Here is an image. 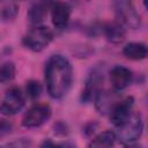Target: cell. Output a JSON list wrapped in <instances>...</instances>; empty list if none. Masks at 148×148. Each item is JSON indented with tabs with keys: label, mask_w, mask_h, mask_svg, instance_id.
I'll use <instances>...</instances> for the list:
<instances>
[{
	"label": "cell",
	"mask_w": 148,
	"mask_h": 148,
	"mask_svg": "<svg viewBox=\"0 0 148 148\" xmlns=\"http://www.w3.org/2000/svg\"><path fill=\"white\" fill-rule=\"evenodd\" d=\"M12 124L5 119H0V136H3V135H7L12 132Z\"/></svg>",
	"instance_id": "cell-20"
},
{
	"label": "cell",
	"mask_w": 148,
	"mask_h": 148,
	"mask_svg": "<svg viewBox=\"0 0 148 148\" xmlns=\"http://www.w3.org/2000/svg\"><path fill=\"white\" fill-rule=\"evenodd\" d=\"M25 104V96L17 87L8 89L0 103V113L5 116L16 114Z\"/></svg>",
	"instance_id": "cell-5"
},
{
	"label": "cell",
	"mask_w": 148,
	"mask_h": 148,
	"mask_svg": "<svg viewBox=\"0 0 148 148\" xmlns=\"http://www.w3.org/2000/svg\"><path fill=\"white\" fill-rule=\"evenodd\" d=\"M134 105V98L128 96L124 99H120L110 111V121L114 126L119 127L123 124H125L130 117L132 116V110Z\"/></svg>",
	"instance_id": "cell-8"
},
{
	"label": "cell",
	"mask_w": 148,
	"mask_h": 148,
	"mask_svg": "<svg viewBox=\"0 0 148 148\" xmlns=\"http://www.w3.org/2000/svg\"><path fill=\"white\" fill-rule=\"evenodd\" d=\"M124 56L127 59L131 60H142L147 57L148 54V49L147 45L145 43H140V42H132L128 43L124 50H123Z\"/></svg>",
	"instance_id": "cell-14"
},
{
	"label": "cell",
	"mask_w": 148,
	"mask_h": 148,
	"mask_svg": "<svg viewBox=\"0 0 148 148\" xmlns=\"http://www.w3.org/2000/svg\"><path fill=\"white\" fill-rule=\"evenodd\" d=\"M51 6L50 2H44V1H38L34 2L29 10H28V20L31 24L35 25H40V23L45 20L47 16V10L50 9L49 7Z\"/></svg>",
	"instance_id": "cell-13"
},
{
	"label": "cell",
	"mask_w": 148,
	"mask_h": 148,
	"mask_svg": "<svg viewBox=\"0 0 148 148\" xmlns=\"http://www.w3.org/2000/svg\"><path fill=\"white\" fill-rule=\"evenodd\" d=\"M143 131V121L139 113H132L130 119L119 126L118 139L124 145L134 143L142 134Z\"/></svg>",
	"instance_id": "cell-4"
},
{
	"label": "cell",
	"mask_w": 148,
	"mask_h": 148,
	"mask_svg": "<svg viewBox=\"0 0 148 148\" xmlns=\"http://www.w3.org/2000/svg\"><path fill=\"white\" fill-rule=\"evenodd\" d=\"M113 8H114L117 22H119L123 27L138 29L141 25L140 15L131 1H126V0L114 1Z\"/></svg>",
	"instance_id": "cell-3"
},
{
	"label": "cell",
	"mask_w": 148,
	"mask_h": 148,
	"mask_svg": "<svg viewBox=\"0 0 148 148\" xmlns=\"http://www.w3.org/2000/svg\"><path fill=\"white\" fill-rule=\"evenodd\" d=\"M53 40V31L46 25H35L23 37V45L34 52H40Z\"/></svg>",
	"instance_id": "cell-2"
},
{
	"label": "cell",
	"mask_w": 148,
	"mask_h": 148,
	"mask_svg": "<svg viewBox=\"0 0 148 148\" xmlns=\"http://www.w3.org/2000/svg\"><path fill=\"white\" fill-rule=\"evenodd\" d=\"M110 81L116 91H120L130 86L132 81V72L125 66H114L110 72Z\"/></svg>",
	"instance_id": "cell-10"
},
{
	"label": "cell",
	"mask_w": 148,
	"mask_h": 148,
	"mask_svg": "<svg viewBox=\"0 0 148 148\" xmlns=\"http://www.w3.org/2000/svg\"><path fill=\"white\" fill-rule=\"evenodd\" d=\"M54 148H76V146L73 142L66 141V142H62V143H59V145L54 146Z\"/></svg>",
	"instance_id": "cell-22"
},
{
	"label": "cell",
	"mask_w": 148,
	"mask_h": 148,
	"mask_svg": "<svg viewBox=\"0 0 148 148\" xmlns=\"http://www.w3.org/2000/svg\"><path fill=\"white\" fill-rule=\"evenodd\" d=\"M54 132H56L57 134H60V135H66V134L68 133L66 124H64L62 121L57 123V124L54 125Z\"/></svg>",
	"instance_id": "cell-21"
},
{
	"label": "cell",
	"mask_w": 148,
	"mask_h": 148,
	"mask_svg": "<svg viewBox=\"0 0 148 148\" xmlns=\"http://www.w3.org/2000/svg\"><path fill=\"white\" fill-rule=\"evenodd\" d=\"M40 148H54V145H53V142H52L51 140H45V141L42 143Z\"/></svg>",
	"instance_id": "cell-23"
},
{
	"label": "cell",
	"mask_w": 148,
	"mask_h": 148,
	"mask_svg": "<svg viewBox=\"0 0 148 148\" xmlns=\"http://www.w3.org/2000/svg\"><path fill=\"white\" fill-rule=\"evenodd\" d=\"M103 32L105 38L113 44H120L125 40L126 38V31L125 28L117 21L114 22H109L104 24L103 27Z\"/></svg>",
	"instance_id": "cell-12"
},
{
	"label": "cell",
	"mask_w": 148,
	"mask_h": 148,
	"mask_svg": "<svg viewBox=\"0 0 148 148\" xmlns=\"http://www.w3.org/2000/svg\"><path fill=\"white\" fill-rule=\"evenodd\" d=\"M51 17L52 23L57 29H64L67 27L71 17V7L66 2L51 3Z\"/></svg>",
	"instance_id": "cell-9"
},
{
	"label": "cell",
	"mask_w": 148,
	"mask_h": 148,
	"mask_svg": "<svg viewBox=\"0 0 148 148\" xmlns=\"http://www.w3.org/2000/svg\"><path fill=\"white\" fill-rule=\"evenodd\" d=\"M42 84L36 80H30L25 84V94L32 101L39 98V96L42 95Z\"/></svg>",
	"instance_id": "cell-18"
},
{
	"label": "cell",
	"mask_w": 148,
	"mask_h": 148,
	"mask_svg": "<svg viewBox=\"0 0 148 148\" xmlns=\"http://www.w3.org/2000/svg\"><path fill=\"white\" fill-rule=\"evenodd\" d=\"M0 148H3V147H0Z\"/></svg>",
	"instance_id": "cell-25"
},
{
	"label": "cell",
	"mask_w": 148,
	"mask_h": 148,
	"mask_svg": "<svg viewBox=\"0 0 148 148\" xmlns=\"http://www.w3.org/2000/svg\"><path fill=\"white\" fill-rule=\"evenodd\" d=\"M117 139V135L112 131H103L90 140L88 148H111Z\"/></svg>",
	"instance_id": "cell-15"
},
{
	"label": "cell",
	"mask_w": 148,
	"mask_h": 148,
	"mask_svg": "<svg viewBox=\"0 0 148 148\" xmlns=\"http://www.w3.org/2000/svg\"><path fill=\"white\" fill-rule=\"evenodd\" d=\"M119 97L118 94L116 91H110V90H101L98 92V95L95 97L94 102H95V106L98 110V112L105 114V113H110V111L112 110V108L119 102Z\"/></svg>",
	"instance_id": "cell-11"
},
{
	"label": "cell",
	"mask_w": 148,
	"mask_h": 148,
	"mask_svg": "<svg viewBox=\"0 0 148 148\" xmlns=\"http://www.w3.org/2000/svg\"><path fill=\"white\" fill-rule=\"evenodd\" d=\"M18 13V5L15 2H8L0 9V21L10 22L13 21Z\"/></svg>",
	"instance_id": "cell-16"
},
{
	"label": "cell",
	"mask_w": 148,
	"mask_h": 148,
	"mask_svg": "<svg viewBox=\"0 0 148 148\" xmlns=\"http://www.w3.org/2000/svg\"><path fill=\"white\" fill-rule=\"evenodd\" d=\"M124 148H143V147L138 143H130V145H125Z\"/></svg>",
	"instance_id": "cell-24"
},
{
	"label": "cell",
	"mask_w": 148,
	"mask_h": 148,
	"mask_svg": "<svg viewBox=\"0 0 148 148\" xmlns=\"http://www.w3.org/2000/svg\"><path fill=\"white\" fill-rule=\"evenodd\" d=\"M3 148H30L31 147V140L28 138H20L16 139L6 146H2Z\"/></svg>",
	"instance_id": "cell-19"
},
{
	"label": "cell",
	"mask_w": 148,
	"mask_h": 148,
	"mask_svg": "<svg viewBox=\"0 0 148 148\" xmlns=\"http://www.w3.org/2000/svg\"><path fill=\"white\" fill-rule=\"evenodd\" d=\"M16 68L14 62L6 61L0 66V83H6L12 81L15 77Z\"/></svg>",
	"instance_id": "cell-17"
},
{
	"label": "cell",
	"mask_w": 148,
	"mask_h": 148,
	"mask_svg": "<svg viewBox=\"0 0 148 148\" xmlns=\"http://www.w3.org/2000/svg\"><path fill=\"white\" fill-rule=\"evenodd\" d=\"M103 80H104V74L101 68H94L89 76L87 77L84 89L81 95V99L84 103L91 102L95 99V97L98 95V92L102 90L103 86Z\"/></svg>",
	"instance_id": "cell-7"
},
{
	"label": "cell",
	"mask_w": 148,
	"mask_h": 148,
	"mask_svg": "<svg viewBox=\"0 0 148 148\" xmlns=\"http://www.w3.org/2000/svg\"><path fill=\"white\" fill-rule=\"evenodd\" d=\"M45 81L50 96L59 99L67 95L73 82V68L61 54L51 56L45 64Z\"/></svg>",
	"instance_id": "cell-1"
},
{
	"label": "cell",
	"mask_w": 148,
	"mask_h": 148,
	"mask_svg": "<svg viewBox=\"0 0 148 148\" xmlns=\"http://www.w3.org/2000/svg\"><path fill=\"white\" fill-rule=\"evenodd\" d=\"M51 113H52V110H51L50 105L43 104V103L35 104L23 116L22 125L28 128L39 127L50 119Z\"/></svg>",
	"instance_id": "cell-6"
}]
</instances>
